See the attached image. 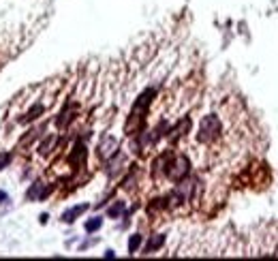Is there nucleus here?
Listing matches in <instances>:
<instances>
[{
  "instance_id": "7",
  "label": "nucleus",
  "mask_w": 278,
  "mask_h": 261,
  "mask_svg": "<svg viewBox=\"0 0 278 261\" xmlns=\"http://www.w3.org/2000/svg\"><path fill=\"white\" fill-rule=\"evenodd\" d=\"M43 112H45V107H43V105H41V103H37V105H32V107H30V110L26 112V116H24V118H22V120H19V122H22V124H28V122H32V120H37V118H39V116H41Z\"/></svg>"
},
{
  "instance_id": "9",
  "label": "nucleus",
  "mask_w": 278,
  "mask_h": 261,
  "mask_svg": "<svg viewBox=\"0 0 278 261\" xmlns=\"http://www.w3.org/2000/svg\"><path fill=\"white\" fill-rule=\"evenodd\" d=\"M83 159H86V148L79 144V146L75 148V152L71 154V163H73V165H79V163H83Z\"/></svg>"
},
{
  "instance_id": "10",
  "label": "nucleus",
  "mask_w": 278,
  "mask_h": 261,
  "mask_svg": "<svg viewBox=\"0 0 278 261\" xmlns=\"http://www.w3.org/2000/svg\"><path fill=\"white\" fill-rule=\"evenodd\" d=\"M122 212H124V201H116V204L107 210V214H110V219H118Z\"/></svg>"
},
{
  "instance_id": "11",
  "label": "nucleus",
  "mask_w": 278,
  "mask_h": 261,
  "mask_svg": "<svg viewBox=\"0 0 278 261\" xmlns=\"http://www.w3.org/2000/svg\"><path fill=\"white\" fill-rule=\"evenodd\" d=\"M101 227H103V219H101V216H94V219H90V221L86 223V231H88V233L99 231Z\"/></svg>"
},
{
  "instance_id": "2",
  "label": "nucleus",
  "mask_w": 278,
  "mask_h": 261,
  "mask_svg": "<svg viewBox=\"0 0 278 261\" xmlns=\"http://www.w3.org/2000/svg\"><path fill=\"white\" fill-rule=\"evenodd\" d=\"M190 171V161L186 157H172V161H169L167 165V176L172 178L174 182H180V180H184V178L188 176Z\"/></svg>"
},
{
  "instance_id": "4",
  "label": "nucleus",
  "mask_w": 278,
  "mask_h": 261,
  "mask_svg": "<svg viewBox=\"0 0 278 261\" xmlns=\"http://www.w3.org/2000/svg\"><path fill=\"white\" fill-rule=\"evenodd\" d=\"M116 150H118V139H116V137L107 135V137L101 139V144H99V157H103V159L114 157Z\"/></svg>"
},
{
  "instance_id": "14",
  "label": "nucleus",
  "mask_w": 278,
  "mask_h": 261,
  "mask_svg": "<svg viewBox=\"0 0 278 261\" xmlns=\"http://www.w3.org/2000/svg\"><path fill=\"white\" fill-rule=\"evenodd\" d=\"M9 163H11V154L9 152H0V171H3Z\"/></svg>"
},
{
  "instance_id": "5",
  "label": "nucleus",
  "mask_w": 278,
  "mask_h": 261,
  "mask_svg": "<svg viewBox=\"0 0 278 261\" xmlns=\"http://www.w3.org/2000/svg\"><path fill=\"white\" fill-rule=\"evenodd\" d=\"M86 210H88V204H79V206L69 208L67 212H62V223H73V221H75L77 216H81Z\"/></svg>"
},
{
  "instance_id": "6",
  "label": "nucleus",
  "mask_w": 278,
  "mask_h": 261,
  "mask_svg": "<svg viewBox=\"0 0 278 261\" xmlns=\"http://www.w3.org/2000/svg\"><path fill=\"white\" fill-rule=\"evenodd\" d=\"M75 118V112H73V105H67V107L60 112V116H58V120H56V126L58 128H65L71 120H73Z\"/></svg>"
},
{
  "instance_id": "15",
  "label": "nucleus",
  "mask_w": 278,
  "mask_h": 261,
  "mask_svg": "<svg viewBox=\"0 0 278 261\" xmlns=\"http://www.w3.org/2000/svg\"><path fill=\"white\" fill-rule=\"evenodd\" d=\"M3 201H9V195L5 191H0V204H3Z\"/></svg>"
},
{
  "instance_id": "13",
  "label": "nucleus",
  "mask_w": 278,
  "mask_h": 261,
  "mask_svg": "<svg viewBox=\"0 0 278 261\" xmlns=\"http://www.w3.org/2000/svg\"><path fill=\"white\" fill-rule=\"evenodd\" d=\"M139 244H141V235H139V233L131 235V240H129V251H131V253H137Z\"/></svg>"
},
{
  "instance_id": "12",
  "label": "nucleus",
  "mask_w": 278,
  "mask_h": 261,
  "mask_svg": "<svg viewBox=\"0 0 278 261\" xmlns=\"http://www.w3.org/2000/svg\"><path fill=\"white\" fill-rule=\"evenodd\" d=\"M54 141H56V137H47L43 144L39 146V154H43V157H45V154H50V152H52V146H54Z\"/></svg>"
},
{
  "instance_id": "8",
  "label": "nucleus",
  "mask_w": 278,
  "mask_h": 261,
  "mask_svg": "<svg viewBox=\"0 0 278 261\" xmlns=\"http://www.w3.org/2000/svg\"><path fill=\"white\" fill-rule=\"evenodd\" d=\"M165 244V235L163 233H154L152 238L148 240L146 244V253H154V251H159V248Z\"/></svg>"
},
{
  "instance_id": "1",
  "label": "nucleus",
  "mask_w": 278,
  "mask_h": 261,
  "mask_svg": "<svg viewBox=\"0 0 278 261\" xmlns=\"http://www.w3.org/2000/svg\"><path fill=\"white\" fill-rule=\"evenodd\" d=\"M221 133V120H219V116H205L201 124H199V133H197V139L201 141V144H210V141H214L216 137H219Z\"/></svg>"
},
{
  "instance_id": "3",
  "label": "nucleus",
  "mask_w": 278,
  "mask_h": 261,
  "mask_svg": "<svg viewBox=\"0 0 278 261\" xmlns=\"http://www.w3.org/2000/svg\"><path fill=\"white\" fill-rule=\"evenodd\" d=\"M50 191H52V188L47 186V184H43V182H34V184L28 188L26 199H28V201H41V199H45L47 195H50Z\"/></svg>"
}]
</instances>
